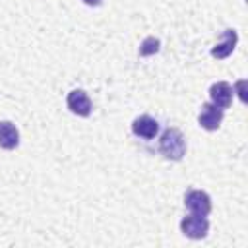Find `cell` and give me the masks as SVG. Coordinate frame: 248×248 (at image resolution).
Instances as JSON below:
<instances>
[{
	"label": "cell",
	"instance_id": "cell-1",
	"mask_svg": "<svg viewBox=\"0 0 248 248\" xmlns=\"http://www.w3.org/2000/svg\"><path fill=\"white\" fill-rule=\"evenodd\" d=\"M159 151L170 161H180L186 155V140L182 132L176 128H167L159 140Z\"/></svg>",
	"mask_w": 248,
	"mask_h": 248
},
{
	"label": "cell",
	"instance_id": "cell-2",
	"mask_svg": "<svg viewBox=\"0 0 248 248\" xmlns=\"http://www.w3.org/2000/svg\"><path fill=\"white\" fill-rule=\"evenodd\" d=\"M180 231H182L184 236L198 240V238H203V236L207 234V231H209V221H207L203 215H194V213H192V215H188V217H184V219L180 221Z\"/></svg>",
	"mask_w": 248,
	"mask_h": 248
},
{
	"label": "cell",
	"instance_id": "cell-3",
	"mask_svg": "<svg viewBox=\"0 0 248 248\" xmlns=\"http://www.w3.org/2000/svg\"><path fill=\"white\" fill-rule=\"evenodd\" d=\"M184 205L188 207L190 213L207 217L211 211V198L202 190H188L184 196Z\"/></svg>",
	"mask_w": 248,
	"mask_h": 248
},
{
	"label": "cell",
	"instance_id": "cell-4",
	"mask_svg": "<svg viewBox=\"0 0 248 248\" xmlns=\"http://www.w3.org/2000/svg\"><path fill=\"white\" fill-rule=\"evenodd\" d=\"M198 122L207 132L217 130L221 126V122H223V108L215 107L213 103H203L202 105V110L198 114Z\"/></svg>",
	"mask_w": 248,
	"mask_h": 248
},
{
	"label": "cell",
	"instance_id": "cell-5",
	"mask_svg": "<svg viewBox=\"0 0 248 248\" xmlns=\"http://www.w3.org/2000/svg\"><path fill=\"white\" fill-rule=\"evenodd\" d=\"M66 105H68V108H70L74 114H78V116H89V114H91V108H93L91 99H89V95H87L83 89H74V91H70V93H68V99H66Z\"/></svg>",
	"mask_w": 248,
	"mask_h": 248
},
{
	"label": "cell",
	"instance_id": "cell-6",
	"mask_svg": "<svg viewBox=\"0 0 248 248\" xmlns=\"http://www.w3.org/2000/svg\"><path fill=\"white\" fill-rule=\"evenodd\" d=\"M232 87H231V83H227V81H217V83H213L211 87H209V97H211V103L215 105V107H219V108H229L231 107V103H232Z\"/></svg>",
	"mask_w": 248,
	"mask_h": 248
},
{
	"label": "cell",
	"instance_id": "cell-7",
	"mask_svg": "<svg viewBox=\"0 0 248 248\" xmlns=\"http://www.w3.org/2000/svg\"><path fill=\"white\" fill-rule=\"evenodd\" d=\"M132 132L138 136V138H143V140H151L157 136L159 132V122L147 114H141L138 118H134L132 122Z\"/></svg>",
	"mask_w": 248,
	"mask_h": 248
},
{
	"label": "cell",
	"instance_id": "cell-8",
	"mask_svg": "<svg viewBox=\"0 0 248 248\" xmlns=\"http://www.w3.org/2000/svg\"><path fill=\"white\" fill-rule=\"evenodd\" d=\"M236 43H238L236 31H234V29H225L221 43H217V45L211 48V56H213V58H227L229 54H232Z\"/></svg>",
	"mask_w": 248,
	"mask_h": 248
},
{
	"label": "cell",
	"instance_id": "cell-9",
	"mask_svg": "<svg viewBox=\"0 0 248 248\" xmlns=\"http://www.w3.org/2000/svg\"><path fill=\"white\" fill-rule=\"evenodd\" d=\"M19 143V132L10 120L0 122V147L4 149H16Z\"/></svg>",
	"mask_w": 248,
	"mask_h": 248
},
{
	"label": "cell",
	"instance_id": "cell-10",
	"mask_svg": "<svg viewBox=\"0 0 248 248\" xmlns=\"http://www.w3.org/2000/svg\"><path fill=\"white\" fill-rule=\"evenodd\" d=\"M159 39L155 37H147L143 43H141V48H140V56H149V54H155L159 50Z\"/></svg>",
	"mask_w": 248,
	"mask_h": 248
},
{
	"label": "cell",
	"instance_id": "cell-11",
	"mask_svg": "<svg viewBox=\"0 0 248 248\" xmlns=\"http://www.w3.org/2000/svg\"><path fill=\"white\" fill-rule=\"evenodd\" d=\"M244 85H246V81H244V79H240V81L236 83V87H238V95H240V99H242V103L246 101V97H244Z\"/></svg>",
	"mask_w": 248,
	"mask_h": 248
},
{
	"label": "cell",
	"instance_id": "cell-12",
	"mask_svg": "<svg viewBox=\"0 0 248 248\" xmlns=\"http://www.w3.org/2000/svg\"><path fill=\"white\" fill-rule=\"evenodd\" d=\"M83 4H87V6H99L103 0H81Z\"/></svg>",
	"mask_w": 248,
	"mask_h": 248
}]
</instances>
